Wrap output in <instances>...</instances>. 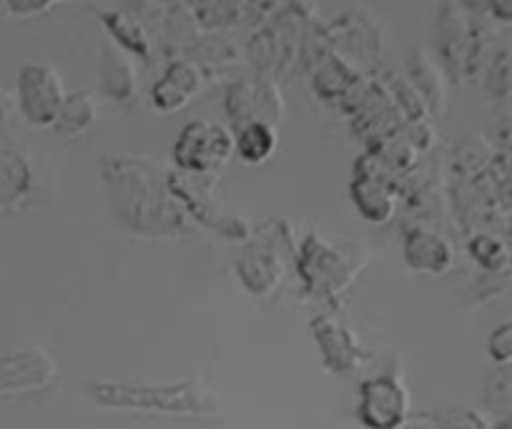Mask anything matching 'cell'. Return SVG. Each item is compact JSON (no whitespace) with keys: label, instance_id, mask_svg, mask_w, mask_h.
I'll list each match as a JSON object with an SVG mask.
<instances>
[{"label":"cell","instance_id":"obj_1","mask_svg":"<svg viewBox=\"0 0 512 429\" xmlns=\"http://www.w3.org/2000/svg\"><path fill=\"white\" fill-rule=\"evenodd\" d=\"M103 196L113 221L139 239H181L191 231L174 196L169 171L144 156H103L98 161Z\"/></svg>","mask_w":512,"mask_h":429},{"label":"cell","instance_id":"obj_2","mask_svg":"<svg viewBox=\"0 0 512 429\" xmlns=\"http://www.w3.org/2000/svg\"><path fill=\"white\" fill-rule=\"evenodd\" d=\"M88 402L111 412L159 414L179 419H216L224 412L221 394L201 377L179 382H141V379H86Z\"/></svg>","mask_w":512,"mask_h":429},{"label":"cell","instance_id":"obj_3","mask_svg":"<svg viewBox=\"0 0 512 429\" xmlns=\"http://www.w3.org/2000/svg\"><path fill=\"white\" fill-rule=\"evenodd\" d=\"M364 266L367 254L362 249L329 239L319 231H307L294 249V269L302 289L329 312H334L344 294L357 284Z\"/></svg>","mask_w":512,"mask_h":429},{"label":"cell","instance_id":"obj_4","mask_svg":"<svg viewBox=\"0 0 512 429\" xmlns=\"http://www.w3.org/2000/svg\"><path fill=\"white\" fill-rule=\"evenodd\" d=\"M287 231L284 224H267L262 231H254L244 244L241 254L234 261V276L246 294L254 299H269L277 294L287 276V259H284V246L297 249V241L282 239L279 236Z\"/></svg>","mask_w":512,"mask_h":429},{"label":"cell","instance_id":"obj_5","mask_svg":"<svg viewBox=\"0 0 512 429\" xmlns=\"http://www.w3.org/2000/svg\"><path fill=\"white\" fill-rule=\"evenodd\" d=\"M169 184L179 204L184 206L191 224L214 231L221 239L246 244L254 236V229L239 216L229 214L216 199V176L184 174V171H169Z\"/></svg>","mask_w":512,"mask_h":429},{"label":"cell","instance_id":"obj_6","mask_svg":"<svg viewBox=\"0 0 512 429\" xmlns=\"http://www.w3.org/2000/svg\"><path fill=\"white\" fill-rule=\"evenodd\" d=\"M231 159H234V131L209 118L184 123L171 143V164L184 174L216 176Z\"/></svg>","mask_w":512,"mask_h":429},{"label":"cell","instance_id":"obj_7","mask_svg":"<svg viewBox=\"0 0 512 429\" xmlns=\"http://www.w3.org/2000/svg\"><path fill=\"white\" fill-rule=\"evenodd\" d=\"M397 181L400 179L372 149L364 151L354 164L352 181H349V201L354 211L372 226L392 224L402 201V189Z\"/></svg>","mask_w":512,"mask_h":429},{"label":"cell","instance_id":"obj_8","mask_svg":"<svg viewBox=\"0 0 512 429\" xmlns=\"http://www.w3.org/2000/svg\"><path fill=\"white\" fill-rule=\"evenodd\" d=\"M354 417L364 429H405L415 417L405 377L397 372H379L362 379Z\"/></svg>","mask_w":512,"mask_h":429},{"label":"cell","instance_id":"obj_9","mask_svg":"<svg viewBox=\"0 0 512 429\" xmlns=\"http://www.w3.org/2000/svg\"><path fill=\"white\" fill-rule=\"evenodd\" d=\"M61 73L46 63H23L16 76V103L33 128H53L66 101Z\"/></svg>","mask_w":512,"mask_h":429},{"label":"cell","instance_id":"obj_10","mask_svg":"<svg viewBox=\"0 0 512 429\" xmlns=\"http://www.w3.org/2000/svg\"><path fill=\"white\" fill-rule=\"evenodd\" d=\"M309 334L314 339L322 367L334 377H352L369 362L372 352L359 342L357 334L334 312H319L309 319Z\"/></svg>","mask_w":512,"mask_h":429},{"label":"cell","instance_id":"obj_11","mask_svg":"<svg viewBox=\"0 0 512 429\" xmlns=\"http://www.w3.org/2000/svg\"><path fill=\"white\" fill-rule=\"evenodd\" d=\"M58 362L43 347H13L0 352V397H31L51 389Z\"/></svg>","mask_w":512,"mask_h":429},{"label":"cell","instance_id":"obj_12","mask_svg":"<svg viewBox=\"0 0 512 429\" xmlns=\"http://www.w3.org/2000/svg\"><path fill=\"white\" fill-rule=\"evenodd\" d=\"M224 108L234 128L254 121L279 126L287 113V103H284L277 81L272 76H262V73L256 78H241V81L231 83L226 88Z\"/></svg>","mask_w":512,"mask_h":429},{"label":"cell","instance_id":"obj_13","mask_svg":"<svg viewBox=\"0 0 512 429\" xmlns=\"http://www.w3.org/2000/svg\"><path fill=\"white\" fill-rule=\"evenodd\" d=\"M402 261L415 274L440 279L457 266V251L442 231L425 224H412L402 234Z\"/></svg>","mask_w":512,"mask_h":429},{"label":"cell","instance_id":"obj_14","mask_svg":"<svg viewBox=\"0 0 512 429\" xmlns=\"http://www.w3.org/2000/svg\"><path fill=\"white\" fill-rule=\"evenodd\" d=\"M204 88V68L191 58H174V61L166 63L164 73L151 86V106H154V111L171 116V113L189 108L204 93Z\"/></svg>","mask_w":512,"mask_h":429},{"label":"cell","instance_id":"obj_15","mask_svg":"<svg viewBox=\"0 0 512 429\" xmlns=\"http://www.w3.org/2000/svg\"><path fill=\"white\" fill-rule=\"evenodd\" d=\"M96 76H98V91L103 98L121 108H134L141 96L139 71H136V58L123 53L121 48L106 41L98 51L96 61Z\"/></svg>","mask_w":512,"mask_h":429},{"label":"cell","instance_id":"obj_16","mask_svg":"<svg viewBox=\"0 0 512 429\" xmlns=\"http://www.w3.org/2000/svg\"><path fill=\"white\" fill-rule=\"evenodd\" d=\"M460 3H445L437 16V53L442 58V66L452 76H462L467 66V53H470L472 31L475 28L467 23L465 13L460 11Z\"/></svg>","mask_w":512,"mask_h":429},{"label":"cell","instance_id":"obj_17","mask_svg":"<svg viewBox=\"0 0 512 429\" xmlns=\"http://www.w3.org/2000/svg\"><path fill=\"white\" fill-rule=\"evenodd\" d=\"M359 83H362V73L334 48H329L317 61H312V86L322 101L342 106Z\"/></svg>","mask_w":512,"mask_h":429},{"label":"cell","instance_id":"obj_18","mask_svg":"<svg viewBox=\"0 0 512 429\" xmlns=\"http://www.w3.org/2000/svg\"><path fill=\"white\" fill-rule=\"evenodd\" d=\"M98 23L106 31L108 41L123 53H128L136 61H151L154 56V41H151L149 28L144 26L136 13L131 11H98Z\"/></svg>","mask_w":512,"mask_h":429},{"label":"cell","instance_id":"obj_19","mask_svg":"<svg viewBox=\"0 0 512 429\" xmlns=\"http://www.w3.org/2000/svg\"><path fill=\"white\" fill-rule=\"evenodd\" d=\"M98 116H101V106H98L96 93L88 88H78V91L66 93V101H63L51 131L63 141H76V138L91 133V128L98 123Z\"/></svg>","mask_w":512,"mask_h":429},{"label":"cell","instance_id":"obj_20","mask_svg":"<svg viewBox=\"0 0 512 429\" xmlns=\"http://www.w3.org/2000/svg\"><path fill=\"white\" fill-rule=\"evenodd\" d=\"M36 186L31 161L16 149L0 146V209L26 204Z\"/></svg>","mask_w":512,"mask_h":429},{"label":"cell","instance_id":"obj_21","mask_svg":"<svg viewBox=\"0 0 512 429\" xmlns=\"http://www.w3.org/2000/svg\"><path fill=\"white\" fill-rule=\"evenodd\" d=\"M279 131L264 121L244 123L234 128V156L246 166H262L277 154Z\"/></svg>","mask_w":512,"mask_h":429},{"label":"cell","instance_id":"obj_22","mask_svg":"<svg viewBox=\"0 0 512 429\" xmlns=\"http://www.w3.org/2000/svg\"><path fill=\"white\" fill-rule=\"evenodd\" d=\"M407 78H410L412 86L422 93V98L427 101L432 113L445 111L447 103V88H445V76H442V68L435 58L427 51H412L407 56Z\"/></svg>","mask_w":512,"mask_h":429},{"label":"cell","instance_id":"obj_23","mask_svg":"<svg viewBox=\"0 0 512 429\" xmlns=\"http://www.w3.org/2000/svg\"><path fill=\"white\" fill-rule=\"evenodd\" d=\"M497 154L500 151L495 149V143L490 138L470 133V136H462L455 143V149H452V169H455L457 179L477 181L492 169Z\"/></svg>","mask_w":512,"mask_h":429},{"label":"cell","instance_id":"obj_24","mask_svg":"<svg viewBox=\"0 0 512 429\" xmlns=\"http://www.w3.org/2000/svg\"><path fill=\"white\" fill-rule=\"evenodd\" d=\"M467 256L482 274H502L512 269V249L502 234L492 229H475L467 236Z\"/></svg>","mask_w":512,"mask_h":429},{"label":"cell","instance_id":"obj_25","mask_svg":"<svg viewBox=\"0 0 512 429\" xmlns=\"http://www.w3.org/2000/svg\"><path fill=\"white\" fill-rule=\"evenodd\" d=\"M430 429H495V419L485 409L462 407V404H440L417 414Z\"/></svg>","mask_w":512,"mask_h":429},{"label":"cell","instance_id":"obj_26","mask_svg":"<svg viewBox=\"0 0 512 429\" xmlns=\"http://www.w3.org/2000/svg\"><path fill=\"white\" fill-rule=\"evenodd\" d=\"M194 21L206 31H224L244 21L249 0H189Z\"/></svg>","mask_w":512,"mask_h":429},{"label":"cell","instance_id":"obj_27","mask_svg":"<svg viewBox=\"0 0 512 429\" xmlns=\"http://www.w3.org/2000/svg\"><path fill=\"white\" fill-rule=\"evenodd\" d=\"M482 409L495 422L512 417V367H495L482 382Z\"/></svg>","mask_w":512,"mask_h":429},{"label":"cell","instance_id":"obj_28","mask_svg":"<svg viewBox=\"0 0 512 429\" xmlns=\"http://www.w3.org/2000/svg\"><path fill=\"white\" fill-rule=\"evenodd\" d=\"M384 86H387V91H390L392 101H395L397 111L402 113L405 123L430 121L432 116L430 106H427L422 93L412 86L410 78H407L405 73H390V76L384 78Z\"/></svg>","mask_w":512,"mask_h":429},{"label":"cell","instance_id":"obj_29","mask_svg":"<svg viewBox=\"0 0 512 429\" xmlns=\"http://www.w3.org/2000/svg\"><path fill=\"white\" fill-rule=\"evenodd\" d=\"M485 93L492 101H512V48H500L482 73Z\"/></svg>","mask_w":512,"mask_h":429},{"label":"cell","instance_id":"obj_30","mask_svg":"<svg viewBox=\"0 0 512 429\" xmlns=\"http://www.w3.org/2000/svg\"><path fill=\"white\" fill-rule=\"evenodd\" d=\"M485 352L495 367H512V319L497 324L485 339Z\"/></svg>","mask_w":512,"mask_h":429},{"label":"cell","instance_id":"obj_31","mask_svg":"<svg viewBox=\"0 0 512 429\" xmlns=\"http://www.w3.org/2000/svg\"><path fill=\"white\" fill-rule=\"evenodd\" d=\"M58 3H61V0H6V8L13 18L28 21V18H38L51 13Z\"/></svg>","mask_w":512,"mask_h":429},{"label":"cell","instance_id":"obj_32","mask_svg":"<svg viewBox=\"0 0 512 429\" xmlns=\"http://www.w3.org/2000/svg\"><path fill=\"white\" fill-rule=\"evenodd\" d=\"M487 13L502 26H512V0H487Z\"/></svg>","mask_w":512,"mask_h":429},{"label":"cell","instance_id":"obj_33","mask_svg":"<svg viewBox=\"0 0 512 429\" xmlns=\"http://www.w3.org/2000/svg\"><path fill=\"white\" fill-rule=\"evenodd\" d=\"M8 113H11V96H8L6 88L0 86V123L6 121Z\"/></svg>","mask_w":512,"mask_h":429},{"label":"cell","instance_id":"obj_34","mask_svg":"<svg viewBox=\"0 0 512 429\" xmlns=\"http://www.w3.org/2000/svg\"><path fill=\"white\" fill-rule=\"evenodd\" d=\"M66 3H86V0H66Z\"/></svg>","mask_w":512,"mask_h":429}]
</instances>
